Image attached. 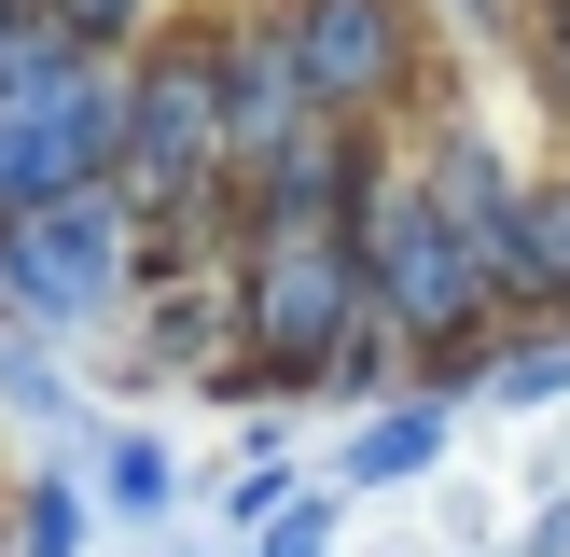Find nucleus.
<instances>
[{"label": "nucleus", "instance_id": "7ed1b4c3", "mask_svg": "<svg viewBox=\"0 0 570 557\" xmlns=\"http://www.w3.org/2000/svg\"><path fill=\"white\" fill-rule=\"evenodd\" d=\"M348 251H362V293H376V321L404 334L417 362H460V349H488L501 293H488L473 237L445 223V195L417 182V167H376V182H362V209H348Z\"/></svg>", "mask_w": 570, "mask_h": 557}, {"label": "nucleus", "instance_id": "dca6fc26", "mask_svg": "<svg viewBox=\"0 0 570 557\" xmlns=\"http://www.w3.org/2000/svg\"><path fill=\"white\" fill-rule=\"evenodd\" d=\"M543 84H557V111H570V0H543Z\"/></svg>", "mask_w": 570, "mask_h": 557}, {"label": "nucleus", "instance_id": "f03ea898", "mask_svg": "<svg viewBox=\"0 0 570 557\" xmlns=\"http://www.w3.org/2000/svg\"><path fill=\"white\" fill-rule=\"evenodd\" d=\"M111 154H126V70L28 14L14 56H0V223L111 182Z\"/></svg>", "mask_w": 570, "mask_h": 557}, {"label": "nucleus", "instance_id": "f3484780", "mask_svg": "<svg viewBox=\"0 0 570 557\" xmlns=\"http://www.w3.org/2000/svg\"><path fill=\"white\" fill-rule=\"evenodd\" d=\"M515 557H570V488L543 501V516H529V544H515Z\"/></svg>", "mask_w": 570, "mask_h": 557}, {"label": "nucleus", "instance_id": "2eb2a0df", "mask_svg": "<svg viewBox=\"0 0 570 557\" xmlns=\"http://www.w3.org/2000/svg\"><path fill=\"white\" fill-rule=\"evenodd\" d=\"M445 14H460L473 42H515V28H529V42H543V14H529V0H445Z\"/></svg>", "mask_w": 570, "mask_h": 557}, {"label": "nucleus", "instance_id": "f8f14e48", "mask_svg": "<svg viewBox=\"0 0 570 557\" xmlns=\"http://www.w3.org/2000/svg\"><path fill=\"white\" fill-rule=\"evenodd\" d=\"M0 529H14V557H83L98 544V488H83V473H28Z\"/></svg>", "mask_w": 570, "mask_h": 557}, {"label": "nucleus", "instance_id": "0eeeda50", "mask_svg": "<svg viewBox=\"0 0 570 557\" xmlns=\"http://www.w3.org/2000/svg\"><path fill=\"white\" fill-rule=\"evenodd\" d=\"M417 182H432V195H445V223L473 237L488 293H501V306H529V167L501 154L473 111H445V126L417 139Z\"/></svg>", "mask_w": 570, "mask_h": 557}, {"label": "nucleus", "instance_id": "ddd939ff", "mask_svg": "<svg viewBox=\"0 0 570 557\" xmlns=\"http://www.w3.org/2000/svg\"><path fill=\"white\" fill-rule=\"evenodd\" d=\"M488 404H570V334H529V349H488Z\"/></svg>", "mask_w": 570, "mask_h": 557}, {"label": "nucleus", "instance_id": "39448f33", "mask_svg": "<svg viewBox=\"0 0 570 557\" xmlns=\"http://www.w3.org/2000/svg\"><path fill=\"white\" fill-rule=\"evenodd\" d=\"M209 70H223V167H237V195L265 182L306 126H334L321 84H306V56H293V0H237V14H209Z\"/></svg>", "mask_w": 570, "mask_h": 557}, {"label": "nucleus", "instance_id": "4468645a", "mask_svg": "<svg viewBox=\"0 0 570 557\" xmlns=\"http://www.w3.org/2000/svg\"><path fill=\"white\" fill-rule=\"evenodd\" d=\"M250 557H334V488H306L293 516H278L265 544H250Z\"/></svg>", "mask_w": 570, "mask_h": 557}, {"label": "nucleus", "instance_id": "6e6552de", "mask_svg": "<svg viewBox=\"0 0 570 557\" xmlns=\"http://www.w3.org/2000/svg\"><path fill=\"white\" fill-rule=\"evenodd\" d=\"M445 432H460V390H390V404H362V432L334 446V488H417V473L445 460Z\"/></svg>", "mask_w": 570, "mask_h": 557}, {"label": "nucleus", "instance_id": "a211bd4d", "mask_svg": "<svg viewBox=\"0 0 570 557\" xmlns=\"http://www.w3.org/2000/svg\"><path fill=\"white\" fill-rule=\"evenodd\" d=\"M14 28H28V0H0V56H14Z\"/></svg>", "mask_w": 570, "mask_h": 557}, {"label": "nucleus", "instance_id": "f257e3e1", "mask_svg": "<svg viewBox=\"0 0 570 557\" xmlns=\"http://www.w3.org/2000/svg\"><path fill=\"white\" fill-rule=\"evenodd\" d=\"M139 278H154V223L126 209V182H83L0 223V334L98 349L111 321H139Z\"/></svg>", "mask_w": 570, "mask_h": 557}, {"label": "nucleus", "instance_id": "423d86ee", "mask_svg": "<svg viewBox=\"0 0 570 557\" xmlns=\"http://www.w3.org/2000/svg\"><path fill=\"white\" fill-rule=\"evenodd\" d=\"M293 56H306L334 126L376 139L404 111V84H417V0H293Z\"/></svg>", "mask_w": 570, "mask_h": 557}, {"label": "nucleus", "instance_id": "6ab92c4d", "mask_svg": "<svg viewBox=\"0 0 570 557\" xmlns=\"http://www.w3.org/2000/svg\"><path fill=\"white\" fill-rule=\"evenodd\" d=\"M0 557H14V529H0Z\"/></svg>", "mask_w": 570, "mask_h": 557}, {"label": "nucleus", "instance_id": "9d476101", "mask_svg": "<svg viewBox=\"0 0 570 557\" xmlns=\"http://www.w3.org/2000/svg\"><path fill=\"white\" fill-rule=\"evenodd\" d=\"M28 14H42L56 42H83V56H111V70H126V56H154L167 28H181V14H167V0H28Z\"/></svg>", "mask_w": 570, "mask_h": 557}, {"label": "nucleus", "instance_id": "20e7f679", "mask_svg": "<svg viewBox=\"0 0 570 557\" xmlns=\"http://www.w3.org/2000/svg\"><path fill=\"white\" fill-rule=\"evenodd\" d=\"M237 293H250V362H265L278 404L334 377V362L376 334V293H362L348 223H278V237H237Z\"/></svg>", "mask_w": 570, "mask_h": 557}, {"label": "nucleus", "instance_id": "1a4fd4ad", "mask_svg": "<svg viewBox=\"0 0 570 557\" xmlns=\"http://www.w3.org/2000/svg\"><path fill=\"white\" fill-rule=\"evenodd\" d=\"M181 501H195V473H181V446H167V432H98V516L167 529Z\"/></svg>", "mask_w": 570, "mask_h": 557}, {"label": "nucleus", "instance_id": "9b49d317", "mask_svg": "<svg viewBox=\"0 0 570 557\" xmlns=\"http://www.w3.org/2000/svg\"><path fill=\"white\" fill-rule=\"evenodd\" d=\"M0 404H14V418H56V432H98V418H83V362L42 349V334H0Z\"/></svg>", "mask_w": 570, "mask_h": 557}]
</instances>
